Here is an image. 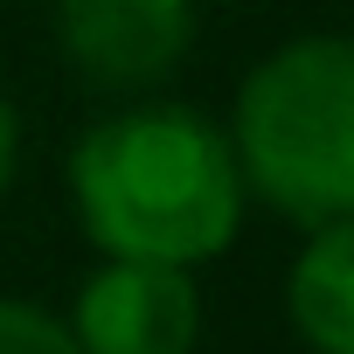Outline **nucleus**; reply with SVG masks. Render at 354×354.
<instances>
[{"instance_id": "f257e3e1", "label": "nucleus", "mask_w": 354, "mask_h": 354, "mask_svg": "<svg viewBox=\"0 0 354 354\" xmlns=\"http://www.w3.org/2000/svg\"><path fill=\"white\" fill-rule=\"evenodd\" d=\"M70 209L97 257L202 271L243 230V174L230 132L167 97H132L77 132L70 146Z\"/></svg>"}, {"instance_id": "f03ea898", "label": "nucleus", "mask_w": 354, "mask_h": 354, "mask_svg": "<svg viewBox=\"0 0 354 354\" xmlns=\"http://www.w3.org/2000/svg\"><path fill=\"white\" fill-rule=\"evenodd\" d=\"M230 153L243 195L319 230L354 216V35L313 28L250 63L230 104Z\"/></svg>"}, {"instance_id": "7ed1b4c3", "label": "nucleus", "mask_w": 354, "mask_h": 354, "mask_svg": "<svg viewBox=\"0 0 354 354\" xmlns=\"http://www.w3.org/2000/svg\"><path fill=\"white\" fill-rule=\"evenodd\" d=\"M77 354H195L202 347V285L195 271L97 257L63 313Z\"/></svg>"}, {"instance_id": "20e7f679", "label": "nucleus", "mask_w": 354, "mask_h": 354, "mask_svg": "<svg viewBox=\"0 0 354 354\" xmlns=\"http://www.w3.org/2000/svg\"><path fill=\"white\" fill-rule=\"evenodd\" d=\"M195 15L202 0H56V49L91 91L139 97L181 70Z\"/></svg>"}, {"instance_id": "39448f33", "label": "nucleus", "mask_w": 354, "mask_h": 354, "mask_svg": "<svg viewBox=\"0 0 354 354\" xmlns=\"http://www.w3.org/2000/svg\"><path fill=\"white\" fill-rule=\"evenodd\" d=\"M285 319L306 354H354V216L306 230L285 271Z\"/></svg>"}, {"instance_id": "423d86ee", "label": "nucleus", "mask_w": 354, "mask_h": 354, "mask_svg": "<svg viewBox=\"0 0 354 354\" xmlns=\"http://www.w3.org/2000/svg\"><path fill=\"white\" fill-rule=\"evenodd\" d=\"M0 354H77L63 313L21 299V292H0Z\"/></svg>"}, {"instance_id": "0eeeda50", "label": "nucleus", "mask_w": 354, "mask_h": 354, "mask_svg": "<svg viewBox=\"0 0 354 354\" xmlns=\"http://www.w3.org/2000/svg\"><path fill=\"white\" fill-rule=\"evenodd\" d=\"M15 174H21V118H15L8 91H0V202H8V188H15Z\"/></svg>"}]
</instances>
